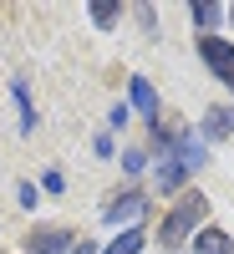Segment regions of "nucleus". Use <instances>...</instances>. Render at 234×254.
Listing matches in <instances>:
<instances>
[{"mask_svg":"<svg viewBox=\"0 0 234 254\" xmlns=\"http://www.w3.org/2000/svg\"><path fill=\"white\" fill-rule=\"evenodd\" d=\"M133 107H138V112H148V117H153V112H158V92H153V87H148V81H143V76H133Z\"/></svg>","mask_w":234,"mask_h":254,"instance_id":"6e6552de","label":"nucleus"},{"mask_svg":"<svg viewBox=\"0 0 234 254\" xmlns=\"http://www.w3.org/2000/svg\"><path fill=\"white\" fill-rule=\"evenodd\" d=\"M15 107H20V127L31 132V127H36V107H31V97H26V87H20V81H15Z\"/></svg>","mask_w":234,"mask_h":254,"instance_id":"9b49d317","label":"nucleus"},{"mask_svg":"<svg viewBox=\"0 0 234 254\" xmlns=\"http://www.w3.org/2000/svg\"><path fill=\"white\" fill-rule=\"evenodd\" d=\"M194 254H229V234L224 229H204L194 239Z\"/></svg>","mask_w":234,"mask_h":254,"instance_id":"0eeeda50","label":"nucleus"},{"mask_svg":"<svg viewBox=\"0 0 234 254\" xmlns=\"http://www.w3.org/2000/svg\"><path fill=\"white\" fill-rule=\"evenodd\" d=\"M199 56H204V66L214 71L219 81L234 87V46H229L224 36H199Z\"/></svg>","mask_w":234,"mask_h":254,"instance_id":"f03ea898","label":"nucleus"},{"mask_svg":"<svg viewBox=\"0 0 234 254\" xmlns=\"http://www.w3.org/2000/svg\"><path fill=\"white\" fill-rule=\"evenodd\" d=\"M204 208H209V203H204L199 193H188V198L173 208V214L163 219V244H178V239H188V234H194V229L204 224Z\"/></svg>","mask_w":234,"mask_h":254,"instance_id":"f257e3e1","label":"nucleus"},{"mask_svg":"<svg viewBox=\"0 0 234 254\" xmlns=\"http://www.w3.org/2000/svg\"><path fill=\"white\" fill-rule=\"evenodd\" d=\"M219 15H224L219 5H194V20H199V31H209V26L219 20Z\"/></svg>","mask_w":234,"mask_h":254,"instance_id":"f8f14e48","label":"nucleus"},{"mask_svg":"<svg viewBox=\"0 0 234 254\" xmlns=\"http://www.w3.org/2000/svg\"><path fill=\"white\" fill-rule=\"evenodd\" d=\"M204 137H234V107H214L204 117Z\"/></svg>","mask_w":234,"mask_h":254,"instance_id":"39448f33","label":"nucleus"},{"mask_svg":"<svg viewBox=\"0 0 234 254\" xmlns=\"http://www.w3.org/2000/svg\"><path fill=\"white\" fill-rule=\"evenodd\" d=\"M92 20H97V26H112V20H117V5H92Z\"/></svg>","mask_w":234,"mask_h":254,"instance_id":"ddd939ff","label":"nucleus"},{"mask_svg":"<svg viewBox=\"0 0 234 254\" xmlns=\"http://www.w3.org/2000/svg\"><path fill=\"white\" fill-rule=\"evenodd\" d=\"M143 249V229H122V239L107 244V254H138Z\"/></svg>","mask_w":234,"mask_h":254,"instance_id":"1a4fd4ad","label":"nucleus"},{"mask_svg":"<svg viewBox=\"0 0 234 254\" xmlns=\"http://www.w3.org/2000/svg\"><path fill=\"white\" fill-rule=\"evenodd\" d=\"M72 254H92V244H81V249H72Z\"/></svg>","mask_w":234,"mask_h":254,"instance_id":"4468645a","label":"nucleus"},{"mask_svg":"<svg viewBox=\"0 0 234 254\" xmlns=\"http://www.w3.org/2000/svg\"><path fill=\"white\" fill-rule=\"evenodd\" d=\"M178 183H183V163H178V158L158 163V188H178Z\"/></svg>","mask_w":234,"mask_h":254,"instance_id":"9d476101","label":"nucleus"},{"mask_svg":"<svg viewBox=\"0 0 234 254\" xmlns=\"http://www.w3.org/2000/svg\"><path fill=\"white\" fill-rule=\"evenodd\" d=\"M173 158L183 163V173H188V168H204V137H194V132L178 137V153H173Z\"/></svg>","mask_w":234,"mask_h":254,"instance_id":"423d86ee","label":"nucleus"},{"mask_svg":"<svg viewBox=\"0 0 234 254\" xmlns=\"http://www.w3.org/2000/svg\"><path fill=\"white\" fill-rule=\"evenodd\" d=\"M26 244H31V254H72V234L67 229H36Z\"/></svg>","mask_w":234,"mask_h":254,"instance_id":"7ed1b4c3","label":"nucleus"},{"mask_svg":"<svg viewBox=\"0 0 234 254\" xmlns=\"http://www.w3.org/2000/svg\"><path fill=\"white\" fill-rule=\"evenodd\" d=\"M143 214V193H122L112 208H107V224H133Z\"/></svg>","mask_w":234,"mask_h":254,"instance_id":"20e7f679","label":"nucleus"}]
</instances>
